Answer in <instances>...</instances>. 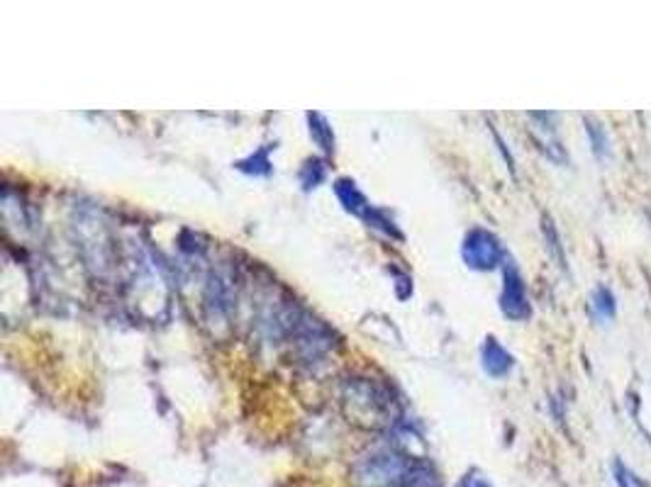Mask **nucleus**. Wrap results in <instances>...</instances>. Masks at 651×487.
Returning a JSON list of instances; mask_svg holds the SVG:
<instances>
[{"label":"nucleus","instance_id":"6e6552de","mask_svg":"<svg viewBox=\"0 0 651 487\" xmlns=\"http://www.w3.org/2000/svg\"><path fill=\"white\" fill-rule=\"evenodd\" d=\"M591 308H593L598 319H610V317H615V298H612V292L608 290V288H598Z\"/></svg>","mask_w":651,"mask_h":487},{"label":"nucleus","instance_id":"9d476101","mask_svg":"<svg viewBox=\"0 0 651 487\" xmlns=\"http://www.w3.org/2000/svg\"><path fill=\"white\" fill-rule=\"evenodd\" d=\"M586 124H588V127H586L588 137H591V142H593L595 154L602 156V154H605V134H602V127L593 120H586Z\"/></svg>","mask_w":651,"mask_h":487},{"label":"nucleus","instance_id":"f03ea898","mask_svg":"<svg viewBox=\"0 0 651 487\" xmlns=\"http://www.w3.org/2000/svg\"><path fill=\"white\" fill-rule=\"evenodd\" d=\"M334 193H337V198L342 200L344 210L351 212V215H357V217H361L364 222H368L371 227L381 229V232H386L388 236H395V239H400V232L395 229V225H393L391 219L386 217L381 210H376L374 205L368 203L367 198H364V193H361V190L357 188L354 180H347V179L337 180Z\"/></svg>","mask_w":651,"mask_h":487},{"label":"nucleus","instance_id":"423d86ee","mask_svg":"<svg viewBox=\"0 0 651 487\" xmlns=\"http://www.w3.org/2000/svg\"><path fill=\"white\" fill-rule=\"evenodd\" d=\"M308 122H310V134H312V139H315V144H318L322 152H327V154H332L334 134H332V127L327 124L325 117H322L320 113H310Z\"/></svg>","mask_w":651,"mask_h":487},{"label":"nucleus","instance_id":"39448f33","mask_svg":"<svg viewBox=\"0 0 651 487\" xmlns=\"http://www.w3.org/2000/svg\"><path fill=\"white\" fill-rule=\"evenodd\" d=\"M480 358H483V371H486L490 378H505V375L513 371V356H510L493 336L486 339V344H483Z\"/></svg>","mask_w":651,"mask_h":487},{"label":"nucleus","instance_id":"7ed1b4c3","mask_svg":"<svg viewBox=\"0 0 651 487\" xmlns=\"http://www.w3.org/2000/svg\"><path fill=\"white\" fill-rule=\"evenodd\" d=\"M461 256L476 271H490L505 259L503 244L488 229H471L461 246Z\"/></svg>","mask_w":651,"mask_h":487},{"label":"nucleus","instance_id":"0eeeda50","mask_svg":"<svg viewBox=\"0 0 651 487\" xmlns=\"http://www.w3.org/2000/svg\"><path fill=\"white\" fill-rule=\"evenodd\" d=\"M237 169L252 173V176H269L271 173V161H269V149H259L256 154H252L245 161L237 163Z\"/></svg>","mask_w":651,"mask_h":487},{"label":"nucleus","instance_id":"1a4fd4ad","mask_svg":"<svg viewBox=\"0 0 651 487\" xmlns=\"http://www.w3.org/2000/svg\"><path fill=\"white\" fill-rule=\"evenodd\" d=\"M301 179H302V186L305 188H315L322 183V179H325V163L322 161H308L305 166H302V173H301Z\"/></svg>","mask_w":651,"mask_h":487},{"label":"nucleus","instance_id":"f257e3e1","mask_svg":"<svg viewBox=\"0 0 651 487\" xmlns=\"http://www.w3.org/2000/svg\"><path fill=\"white\" fill-rule=\"evenodd\" d=\"M410 471H413V465H410L405 455L391 454V451H388V454L371 455V458L361 463L358 480H361L364 485L398 487Z\"/></svg>","mask_w":651,"mask_h":487},{"label":"nucleus","instance_id":"9b49d317","mask_svg":"<svg viewBox=\"0 0 651 487\" xmlns=\"http://www.w3.org/2000/svg\"><path fill=\"white\" fill-rule=\"evenodd\" d=\"M612 471H615V482H618V487H632V482H637L635 475L627 471L625 463L619 461V458L612 463Z\"/></svg>","mask_w":651,"mask_h":487},{"label":"nucleus","instance_id":"f8f14e48","mask_svg":"<svg viewBox=\"0 0 651 487\" xmlns=\"http://www.w3.org/2000/svg\"><path fill=\"white\" fill-rule=\"evenodd\" d=\"M456 487H493L488 482V478H483L479 471H471V473H466L464 478L459 480V485Z\"/></svg>","mask_w":651,"mask_h":487},{"label":"nucleus","instance_id":"20e7f679","mask_svg":"<svg viewBox=\"0 0 651 487\" xmlns=\"http://www.w3.org/2000/svg\"><path fill=\"white\" fill-rule=\"evenodd\" d=\"M500 308H503L505 317L510 319H527L532 315V308H529L527 300V290H525V283H522L520 271L507 263L505 266V285H503V295H500Z\"/></svg>","mask_w":651,"mask_h":487}]
</instances>
